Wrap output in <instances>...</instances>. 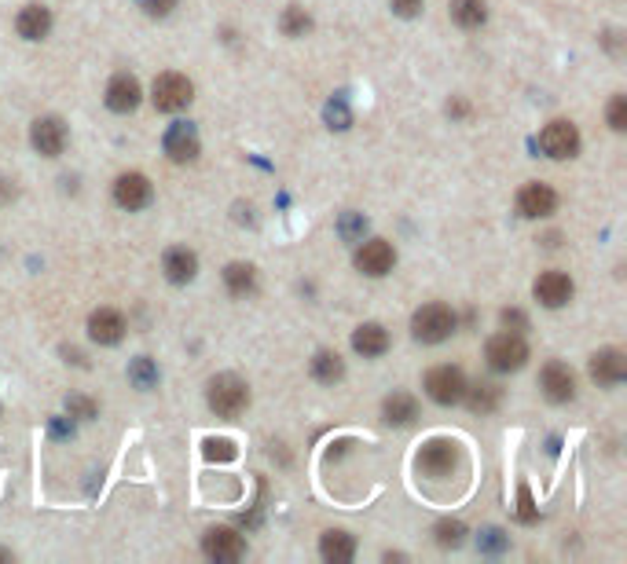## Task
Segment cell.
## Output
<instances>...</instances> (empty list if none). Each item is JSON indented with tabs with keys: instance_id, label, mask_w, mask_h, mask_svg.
<instances>
[{
	"instance_id": "ac0fdd59",
	"label": "cell",
	"mask_w": 627,
	"mask_h": 564,
	"mask_svg": "<svg viewBox=\"0 0 627 564\" xmlns=\"http://www.w3.org/2000/svg\"><path fill=\"white\" fill-rule=\"evenodd\" d=\"M88 334H93V341H100V345H118L122 334H125L122 312H114V308L93 312V316H88Z\"/></svg>"
},
{
	"instance_id": "cb8c5ba5",
	"label": "cell",
	"mask_w": 627,
	"mask_h": 564,
	"mask_svg": "<svg viewBox=\"0 0 627 564\" xmlns=\"http://www.w3.org/2000/svg\"><path fill=\"white\" fill-rule=\"evenodd\" d=\"M224 287H228L231 297L253 294L257 290V271H253V264H228L224 267Z\"/></svg>"
},
{
	"instance_id": "30bf717a",
	"label": "cell",
	"mask_w": 627,
	"mask_h": 564,
	"mask_svg": "<svg viewBox=\"0 0 627 564\" xmlns=\"http://www.w3.org/2000/svg\"><path fill=\"white\" fill-rule=\"evenodd\" d=\"M554 206H558V195L551 191L547 183H524L521 191H517V209H521V217H528V220L551 217Z\"/></svg>"
},
{
	"instance_id": "ba28073f",
	"label": "cell",
	"mask_w": 627,
	"mask_h": 564,
	"mask_svg": "<svg viewBox=\"0 0 627 564\" xmlns=\"http://www.w3.org/2000/svg\"><path fill=\"white\" fill-rule=\"evenodd\" d=\"M393 264H397V253L386 238H371V242H364L360 249H356V267H360L364 275H371V278L389 275Z\"/></svg>"
},
{
	"instance_id": "f35d334b",
	"label": "cell",
	"mask_w": 627,
	"mask_h": 564,
	"mask_svg": "<svg viewBox=\"0 0 627 564\" xmlns=\"http://www.w3.org/2000/svg\"><path fill=\"white\" fill-rule=\"evenodd\" d=\"M341 231H345V238H352L356 231H360V217L348 213V217H345V224H341Z\"/></svg>"
},
{
	"instance_id": "e0dca14e",
	"label": "cell",
	"mask_w": 627,
	"mask_h": 564,
	"mask_svg": "<svg viewBox=\"0 0 627 564\" xmlns=\"http://www.w3.org/2000/svg\"><path fill=\"white\" fill-rule=\"evenodd\" d=\"M140 81L136 77H129V73H118L111 84H107V107L114 111V114H132L136 107H140Z\"/></svg>"
},
{
	"instance_id": "2e32d148",
	"label": "cell",
	"mask_w": 627,
	"mask_h": 564,
	"mask_svg": "<svg viewBox=\"0 0 627 564\" xmlns=\"http://www.w3.org/2000/svg\"><path fill=\"white\" fill-rule=\"evenodd\" d=\"M165 154H169L172 161H195V158H199V132H195V125L176 122V125L165 132Z\"/></svg>"
},
{
	"instance_id": "d6986e66",
	"label": "cell",
	"mask_w": 627,
	"mask_h": 564,
	"mask_svg": "<svg viewBox=\"0 0 627 564\" xmlns=\"http://www.w3.org/2000/svg\"><path fill=\"white\" fill-rule=\"evenodd\" d=\"M15 30H19V37H26V41H41V37H48V30H52V12H48L44 5H26V8L19 12V19H15Z\"/></svg>"
},
{
	"instance_id": "3957f363",
	"label": "cell",
	"mask_w": 627,
	"mask_h": 564,
	"mask_svg": "<svg viewBox=\"0 0 627 564\" xmlns=\"http://www.w3.org/2000/svg\"><path fill=\"white\" fill-rule=\"evenodd\" d=\"M195 96V88L184 73H158L154 77V88H151V100L162 114H176V111H184Z\"/></svg>"
},
{
	"instance_id": "ab89813d",
	"label": "cell",
	"mask_w": 627,
	"mask_h": 564,
	"mask_svg": "<svg viewBox=\"0 0 627 564\" xmlns=\"http://www.w3.org/2000/svg\"><path fill=\"white\" fill-rule=\"evenodd\" d=\"M488 549H503V531H488Z\"/></svg>"
},
{
	"instance_id": "e575fe53",
	"label": "cell",
	"mask_w": 627,
	"mask_h": 564,
	"mask_svg": "<svg viewBox=\"0 0 627 564\" xmlns=\"http://www.w3.org/2000/svg\"><path fill=\"white\" fill-rule=\"evenodd\" d=\"M143 5V12L151 15V19H165L172 8H176V0H140Z\"/></svg>"
},
{
	"instance_id": "7402d4cb",
	"label": "cell",
	"mask_w": 627,
	"mask_h": 564,
	"mask_svg": "<svg viewBox=\"0 0 627 564\" xmlns=\"http://www.w3.org/2000/svg\"><path fill=\"white\" fill-rule=\"evenodd\" d=\"M352 348L360 352V355H382V352L389 348V334H386V326H378V323L356 326V334H352Z\"/></svg>"
},
{
	"instance_id": "d6a6232c",
	"label": "cell",
	"mask_w": 627,
	"mask_h": 564,
	"mask_svg": "<svg viewBox=\"0 0 627 564\" xmlns=\"http://www.w3.org/2000/svg\"><path fill=\"white\" fill-rule=\"evenodd\" d=\"M206 458H213V462H231L235 458V443L231 440H206Z\"/></svg>"
},
{
	"instance_id": "9a60e30c",
	"label": "cell",
	"mask_w": 627,
	"mask_h": 564,
	"mask_svg": "<svg viewBox=\"0 0 627 564\" xmlns=\"http://www.w3.org/2000/svg\"><path fill=\"white\" fill-rule=\"evenodd\" d=\"M30 143H34L44 158H55V154H63V147H66V125H63L59 118H37L34 129H30Z\"/></svg>"
},
{
	"instance_id": "83f0119b",
	"label": "cell",
	"mask_w": 627,
	"mask_h": 564,
	"mask_svg": "<svg viewBox=\"0 0 627 564\" xmlns=\"http://www.w3.org/2000/svg\"><path fill=\"white\" fill-rule=\"evenodd\" d=\"M129 382H132L136 389H154V385H158V370H154V363H151L147 355H136V359L129 363Z\"/></svg>"
},
{
	"instance_id": "74e56055",
	"label": "cell",
	"mask_w": 627,
	"mask_h": 564,
	"mask_svg": "<svg viewBox=\"0 0 627 564\" xmlns=\"http://www.w3.org/2000/svg\"><path fill=\"white\" fill-rule=\"evenodd\" d=\"M521 520H535V510H532V499H528V488H521V510H517Z\"/></svg>"
},
{
	"instance_id": "d590c367",
	"label": "cell",
	"mask_w": 627,
	"mask_h": 564,
	"mask_svg": "<svg viewBox=\"0 0 627 564\" xmlns=\"http://www.w3.org/2000/svg\"><path fill=\"white\" fill-rule=\"evenodd\" d=\"M393 5V12L400 15V19H415L418 12H422V0H389Z\"/></svg>"
},
{
	"instance_id": "f546056e",
	"label": "cell",
	"mask_w": 627,
	"mask_h": 564,
	"mask_svg": "<svg viewBox=\"0 0 627 564\" xmlns=\"http://www.w3.org/2000/svg\"><path fill=\"white\" fill-rule=\"evenodd\" d=\"M466 539V524H459V520H440L436 524V542L440 546H459Z\"/></svg>"
},
{
	"instance_id": "8fae6325",
	"label": "cell",
	"mask_w": 627,
	"mask_h": 564,
	"mask_svg": "<svg viewBox=\"0 0 627 564\" xmlns=\"http://www.w3.org/2000/svg\"><path fill=\"white\" fill-rule=\"evenodd\" d=\"M114 202H118L122 209H129V213L143 209V206L151 202V180H147L143 172H122V176L114 180Z\"/></svg>"
},
{
	"instance_id": "ffe728a7",
	"label": "cell",
	"mask_w": 627,
	"mask_h": 564,
	"mask_svg": "<svg viewBox=\"0 0 627 564\" xmlns=\"http://www.w3.org/2000/svg\"><path fill=\"white\" fill-rule=\"evenodd\" d=\"M162 267H165V278H169V282H191L195 271H199V257H195L191 249H184V246H172V249L165 253Z\"/></svg>"
},
{
	"instance_id": "4316f807",
	"label": "cell",
	"mask_w": 627,
	"mask_h": 564,
	"mask_svg": "<svg viewBox=\"0 0 627 564\" xmlns=\"http://www.w3.org/2000/svg\"><path fill=\"white\" fill-rule=\"evenodd\" d=\"M452 19L463 30H477V26H485L488 8H485V0H452Z\"/></svg>"
},
{
	"instance_id": "4dcf8cb0",
	"label": "cell",
	"mask_w": 627,
	"mask_h": 564,
	"mask_svg": "<svg viewBox=\"0 0 627 564\" xmlns=\"http://www.w3.org/2000/svg\"><path fill=\"white\" fill-rule=\"evenodd\" d=\"M96 411H100L96 400H88V396H70V400H66V414L77 418V422H93Z\"/></svg>"
},
{
	"instance_id": "603a6c76",
	"label": "cell",
	"mask_w": 627,
	"mask_h": 564,
	"mask_svg": "<svg viewBox=\"0 0 627 564\" xmlns=\"http://www.w3.org/2000/svg\"><path fill=\"white\" fill-rule=\"evenodd\" d=\"M382 414L389 425H411L418 418V400L407 396V393H393L386 404H382Z\"/></svg>"
},
{
	"instance_id": "277c9868",
	"label": "cell",
	"mask_w": 627,
	"mask_h": 564,
	"mask_svg": "<svg viewBox=\"0 0 627 564\" xmlns=\"http://www.w3.org/2000/svg\"><path fill=\"white\" fill-rule=\"evenodd\" d=\"M485 355H488V366H492V370L510 374V370H521V366H524V359H528V345H524L521 334L506 330V334H495V337L488 341Z\"/></svg>"
},
{
	"instance_id": "f1b7e54d",
	"label": "cell",
	"mask_w": 627,
	"mask_h": 564,
	"mask_svg": "<svg viewBox=\"0 0 627 564\" xmlns=\"http://www.w3.org/2000/svg\"><path fill=\"white\" fill-rule=\"evenodd\" d=\"M279 26H283L287 37H305V34L312 30V15H309L301 5H290V8L283 12V23H279Z\"/></svg>"
},
{
	"instance_id": "6da1fadb",
	"label": "cell",
	"mask_w": 627,
	"mask_h": 564,
	"mask_svg": "<svg viewBox=\"0 0 627 564\" xmlns=\"http://www.w3.org/2000/svg\"><path fill=\"white\" fill-rule=\"evenodd\" d=\"M250 404V389L242 378H235V374H217V378L210 382V411L220 414V418H239Z\"/></svg>"
},
{
	"instance_id": "5b68a950",
	"label": "cell",
	"mask_w": 627,
	"mask_h": 564,
	"mask_svg": "<svg viewBox=\"0 0 627 564\" xmlns=\"http://www.w3.org/2000/svg\"><path fill=\"white\" fill-rule=\"evenodd\" d=\"M426 393L433 404H444V407H452L463 400L466 393V378H463V370L459 366H433L426 374Z\"/></svg>"
},
{
	"instance_id": "52a82bcc",
	"label": "cell",
	"mask_w": 627,
	"mask_h": 564,
	"mask_svg": "<svg viewBox=\"0 0 627 564\" xmlns=\"http://www.w3.org/2000/svg\"><path fill=\"white\" fill-rule=\"evenodd\" d=\"M540 147H544V154H547V158L565 161V158H573V154L580 151V132H576V125H573V122L558 118V122H551V125L540 132Z\"/></svg>"
},
{
	"instance_id": "8d00e7d4",
	"label": "cell",
	"mask_w": 627,
	"mask_h": 564,
	"mask_svg": "<svg viewBox=\"0 0 627 564\" xmlns=\"http://www.w3.org/2000/svg\"><path fill=\"white\" fill-rule=\"evenodd\" d=\"M503 326L514 330V334H521V330H524V316H521L517 308H506V312H503Z\"/></svg>"
},
{
	"instance_id": "4fadbf2b",
	"label": "cell",
	"mask_w": 627,
	"mask_h": 564,
	"mask_svg": "<svg viewBox=\"0 0 627 564\" xmlns=\"http://www.w3.org/2000/svg\"><path fill=\"white\" fill-rule=\"evenodd\" d=\"M540 389L551 404H569L576 396V378H573V370L565 363H547L544 374H540Z\"/></svg>"
},
{
	"instance_id": "7a4b0ae2",
	"label": "cell",
	"mask_w": 627,
	"mask_h": 564,
	"mask_svg": "<svg viewBox=\"0 0 627 564\" xmlns=\"http://www.w3.org/2000/svg\"><path fill=\"white\" fill-rule=\"evenodd\" d=\"M456 330V312L447 308V305H422L418 312H415V319H411V334L422 341V345H436V341H444L447 334Z\"/></svg>"
},
{
	"instance_id": "1f68e13d",
	"label": "cell",
	"mask_w": 627,
	"mask_h": 564,
	"mask_svg": "<svg viewBox=\"0 0 627 564\" xmlns=\"http://www.w3.org/2000/svg\"><path fill=\"white\" fill-rule=\"evenodd\" d=\"M609 129H616V132L627 129V100L623 96H612L609 100Z\"/></svg>"
},
{
	"instance_id": "9c48e42d",
	"label": "cell",
	"mask_w": 627,
	"mask_h": 564,
	"mask_svg": "<svg viewBox=\"0 0 627 564\" xmlns=\"http://www.w3.org/2000/svg\"><path fill=\"white\" fill-rule=\"evenodd\" d=\"M532 294L544 308H562V305L573 301V278L565 271H544L540 278H535Z\"/></svg>"
},
{
	"instance_id": "60d3db41",
	"label": "cell",
	"mask_w": 627,
	"mask_h": 564,
	"mask_svg": "<svg viewBox=\"0 0 627 564\" xmlns=\"http://www.w3.org/2000/svg\"><path fill=\"white\" fill-rule=\"evenodd\" d=\"M0 560H12V553H8V549H0Z\"/></svg>"
},
{
	"instance_id": "5bb4252c",
	"label": "cell",
	"mask_w": 627,
	"mask_h": 564,
	"mask_svg": "<svg viewBox=\"0 0 627 564\" xmlns=\"http://www.w3.org/2000/svg\"><path fill=\"white\" fill-rule=\"evenodd\" d=\"M591 378L598 385H616L627 378V355L620 348H602L591 355Z\"/></svg>"
},
{
	"instance_id": "44dd1931",
	"label": "cell",
	"mask_w": 627,
	"mask_h": 564,
	"mask_svg": "<svg viewBox=\"0 0 627 564\" xmlns=\"http://www.w3.org/2000/svg\"><path fill=\"white\" fill-rule=\"evenodd\" d=\"M319 553H323L327 564H348L352 553H356V542H352L348 531L330 528V531H323V539H319Z\"/></svg>"
},
{
	"instance_id": "836d02e7",
	"label": "cell",
	"mask_w": 627,
	"mask_h": 564,
	"mask_svg": "<svg viewBox=\"0 0 627 564\" xmlns=\"http://www.w3.org/2000/svg\"><path fill=\"white\" fill-rule=\"evenodd\" d=\"M327 125H330V129H348V107H345L341 100L327 103Z\"/></svg>"
},
{
	"instance_id": "d4e9b609",
	"label": "cell",
	"mask_w": 627,
	"mask_h": 564,
	"mask_svg": "<svg viewBox=\"0 0 627 564\" xmlns=\"http://www.w3.org/2000/svg\"><path fill=\"white\" fill-rule=\"evenodd\" d=\"M463 400H466V404H470L477 414H488V411H495V407H499L503 389H499V385H492V382H477V385H466Z\"/></svg>"
},
{
	"instance_id": "8992f818",
	"label": "cell",
	"mask_w": 627,
	"mask_h": 564,
	"mask_svg": "<svg viewBox=\"0 0 627 564\" xmlns=\"http://www.w3.org/2000/svg\"><path fill=\"white\" fill-rule=\"evenodd\" d=\"M456 462H459V447L456 440H444V436L426 440L418 451V469L426 477H447L456 469Z\"/></svg>"
},
{
	"instance_id": "484cf974",
	"label": "cell",
	"mask_w": 627,
	"mask_h": 564,
	"mask_svg": "<svg viewBox=\"0 0 627 564\" xmlns=\"http://www.w3.org/2000/svg\"><path fill=\"white\" fill-rule=\"evenodd\" d=\"M312 378L323 382V385L341 382V378H345V363H341V355H338V352H316V359H312Z\"/></svg>"
},
{
	"instance_id": "7c38bea8",
	"label": "cell",
	"mask_w": 627,
	"mask_h": 564,
	"mask_svg": "<svg viewBox=\"0 0 627 564\" xmlns=\"http://www.w3.org/2000/svg\"><path fill=\"white\" fill-rule=\"evenodd\" d=\"M202 549H206L210 560L228 564V560H239V557L246 553V542H242V535L231 531V528H210L206 539H202Z\"/></svg>"
}]
</instances>
